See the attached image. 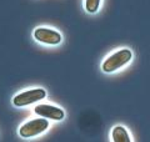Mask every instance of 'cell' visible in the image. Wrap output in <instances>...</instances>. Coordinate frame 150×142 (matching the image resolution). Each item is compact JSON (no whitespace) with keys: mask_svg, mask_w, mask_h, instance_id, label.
Segmentation results:
<instances>
[{"mask_svg":"<svg viewBox=\"0 0 150 142\" xmlns=\"http://www.w3.org/2000/svg\"><path fill=\"white\" fill-rule=\"evenodd\" d=\"M34 112L38 116L51 121H62L65 117V112L62 107L49 105V103H39V105H36L34 107Z\"/></svg>","mask_w":150,"mask_h":142,"instance_id":"obj_5","label":"cell"},{"mask_svg":"<svg viewBox=\"0 0 150 142\" xmlns=\"http://www.w3.org/2000/svg\"><path fill=\"white\" fill-rule=\"evenodd\" d=\"M49 121L44 117L31 118L19 127V135L23 138H31V137L39 136L45 132L49 129Z\"/></svg>","mask_w":150,"mask_h":142,"instance_id":"obj_2","label":"cell"},{"mask_svg":"<svg viewBox=\"0 0 150 142\" xmlns=\"http://www.w3.org/2000/svg\"><path fill=\"white\" fill-rule=\"evenodd\" d=\"M33 37L38 42H41L44 45H50V46L59 45L63 41V36L59 31L51 29V27H46V26L36 27L34 32H33Z\"/></svg>","mask_w":150,"mask_h":142,"instance_id":"obj_4","label":"cell"},{"mask_svg":"<svg viewBox=\"0 0 150 142\" xmlns=\"http://www.w3.org/2000/svg\"><path fill=\"white\" fill-rule=\"evenodd\" d=\"M111 141L112 142H131V137L129 131L124 126L118 125L114 126L111 130Z\"/></svg>","mask_w":150,"mask_h":142,"instance_id":"obj_6","label":"cell"},{"mask_svg":"<svg viewBox=\"0 0 150 142\" xmlns=\"http://www.w3.org/2000/svg\"><path fill=\"white\" fill-rule=\"evenodd\" d=\"M46 97V91L41 87H36V89H29L25 90L23 92L16 93L13 97V105L15 107H25L33 105L38 101H41Z\"/></svg>","mask_w":150,"mask_h":142,"instance_id":"obj_3","label":"cell"},{"mask_svg":"<svg viewBox=\"0 0 150 142\" xmlns=\"http://www.w3.org/2000/svg\"><path fill=\"white\" fill-rule=\"evenodd\" d=\"M131 59H133V51L130 49H128V47L119 49L103 61L101 70L106 74L116 72L118 70L123 69L124 66L128 65L131 61Z\"/></svg>","mask_w":150,"mask_h":142,"instance_id":"obj_1","label":"cell"},{"mask_svg":"<svg viewBox=\"0 0 150 142\" xmlns=\"http://www.w3.org/2000/svg\"><path fill=\"white\" fill-rule=\"evenodd\" d=\"M100 4H101V0H85V10L90 14H95L100 8Z\"/></svg>","mask_w":150,"mask_h":142,"instance_id":"obj_7","label":"cell"}]
</instances>
